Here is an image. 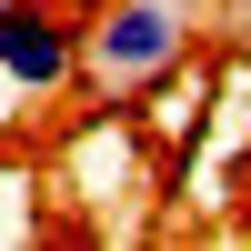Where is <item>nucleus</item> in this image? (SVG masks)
Listing matches in <instances>:
<instances>
[{"instance_id":"nucleus-2","label":"nucleus","mask_w":251,"mask_h":251,"mask_svg":"<svg viewBox=\"0 0 251 251\" xmlns=\"http://www.w3.org/2000/svg\"><path fill=\"white\" fill-rule=\"evenodd\" d=\"M0 80L60 100L80 80V20H60V0H0Z\"/></svg>"},{"instance_id":"nucleus-1","label":"nucleus","mask_w":251,"mask_h":251,"mask_svg":"<svg viewBox=\"0 0 251 251\" xmlns=\"http://www.w3.org/2000/svg\"><path fill=\"white\" fill-rule=\"evenodd\" d=\"M191 50V0H111L100 20H80V80L100 100L151 91L161 71H181Z\"/></svg>"}]
</instances>
